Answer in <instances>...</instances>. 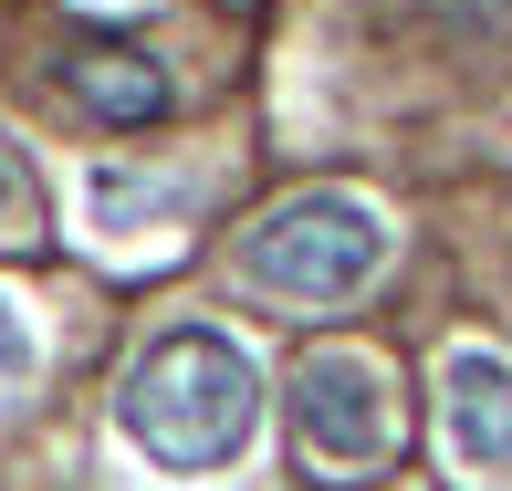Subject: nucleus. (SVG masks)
Listing matches in <instances>:
<instances>
[{
  "label": "nucleus",
  "instance_id": "nucleus-2",
  "mask_svg": "<svg viewBox=\"0 0 512 491\" xmlns=\"http://www.w3.org/2000/svg\"><path fill=\"white\" fill-rule=\"evenodd\" d=\"M377 262H387V220H377V199H356V189H293V199H272L262 220L241 230V272L262 293H283V303H345V293H366L377 283Z\"/></svg>",
  "mask_w": 512,
  "mask_h": 491
},
{
  "label": "nucleus",
  "instance_id": "nucleus-1",
  "mask_svg": "<svg viewBox=\"0 0 512 491\" xmlns=\"http://www.w3.org/2000/svg\"><path fill=\"white\" fill-rule=\"evenodd\" d=\"M115 429L157 460V471H230L262 429V366L220 335V324H178L115 387Z\"/></svg>",
  "mask_w": 512,
  "mask_h": 491
},
{
  "label": "nucleus",
  "instance_id": "nucleus-4",
  "mask_svg": "<svg viewBox=\"0 0 512 491\" xmlns=\"http://www.w3.org/2000/svg\"><path fill=\"white\" fill-rule=\"evenodd\" d=\"M53 74H63V95L95 115V126H157V115L178 105L168 63H157V53H136V42H95V32H74Z\"/></svg>",
  "mask_w": 512,
  "mask_h": 491
},
{
  "label": "nucleus",
  "instance_id": "nucleus-3",
  "mask_svg": "<svg viewBox=\"0 0 512 491\" xmlns=\"http://www.w3.org/2000/svg\"><path fill=\"white\" fill-rule=\"evenodd\" d=\"M293 439H304V460H324V471H366V460L398 450V408H387L377 356L314 345V356L293 366Z\"/></svg>",
  "mask_w": 512,
  "mask_h": 491
},
{
  "label": "nucleus",
  "instance_id": "nucleus-7",
  "mask_svg": "<svg viewBox=\"0 0 512 491\" xmlns=\"http://www.w3.org/2000/svg\"><path fill=\"white\" fill-rule=\"evenodd\" d=\"M21 220H32V189H21V168L0 157V230H21Z\"/></svg>",
  "mask_w": 512,
  "mask_h": 491
},
{
  "label": "nucleus",
  "instance_id": "nucleus-5",
  "mask_svg": "<svg viewBox=\"0 0 512 491\" xmlns=\"http://www.w3.org/2000/svg\"><path fill=\"white\" fill-rule=\"evenodd\" d=\"M439 408H450L460 471L512 481V356H502V345H460L450 377H439Z\"/></svg>",
  "mask_w": 512,
  "mask_h": 491
},
{
  "label": "nucleus",
  "instance_id": "nucleus-6",
  "mask_svg": "<svg viewBox=\"0 0 512 491\" xmlns=\"http://www.w3.org/2000/svg\"><path fill=\"white\" fill-rule=\"evenodd\" d=\"M21 387H32V324H21V303L0 293V408H11Z\"/></svg>",
  "mask_w": 512,
  "mask_h": 491
}]
</instances>
